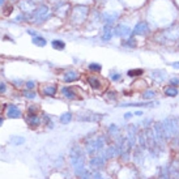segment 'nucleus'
Here are the masks:
<instances>
[{"label": "nucleus", "instance_id": "obj_1", "mask_svg": "<svg viewBox=\"0 0 179 179\" xmlns=\"http://www.w3.org/2000/svg\"><path fill=\"white\" fill-rule=\"evenodd\" d=\"M71 162L76 175H82L85 173V153L80 146H75L71 150Z\"/></svg>", "mask_w": 179, "mask_h": 179}, {"label": "nucleus", "instance_id": "obj_2", "mask_svg": "<svg viewBox=\"0 0 179 179\" xmlns=\"http://www.w3.org/2000/svg\"><path fill=\"white\" fill-rule=\"evenodd\" d=\"M179 39V25L174 24L170 28L162 30L161 33L156 34V41L160 43H169V42H177Z\"/></svg>", "mask_w": 179, "mask_h": 179}, {"label": "nucleus", "instance_id": "obj_3", "mask_svg": "<svg viewBox=\"0 0 179 179\" xmlns=\"http://www.w3.org/2000/svg\"><path fill=\"white\" fill-rule=\"evenodd\" d=\"M164 129H165V135H166L167 141H170L174 136L179 135V120L177 118H167L162 122Z\"/></svg>", "mask_w": 179, "mask_h": 179}, {"label": "nucleus", "instance_id": "obj_4", "mask_svg": "<svg viewBox=\"0 0 179 179\" xmlns=\"http://www.w3.org/2000/svg\"><path fill=\"white\" fill-rule=\"evenodd\" d=\"M152 129H153V133H154L156 141H157V144H158L160 150L164 152L165 149H166L167 139H166V135H165V129H164L162 123H154Z\"/></svg>", "mask_w": 179, "mask_h": 179}, {"label": "nucleus", "instance_id": "obj_5", "mask_svg": "<svg viewBox=\"0 0 179 179\" xmlns=\"http://www.w3.org/2000/svg\"><path fill=\"white\" fill-rule=\"evenodd\" d=\"M105 144H106V139L103 136H98V137H94L89 140L85 145V149H86V153L88 154H94V153H98L99 150H102L105 148Z\"/></svg>", "mask_w": 179, "mask_h": 179}, {"label": "nucleus", "instance_id": "obj_6", "mask_svg": "<svg viewBox=\"0 0 179 179\" xmlns=\"http://www.w3.org/2000/svg\"><path fill=\"white\" fill-rule=\"evenodd\" d=\"M30 17H32L36 22H39V21H42V20H45L49 17V8H47L46 5H41L30 15Z\"/></svg>", "mask_w": 179, "mask_h": 179}, {"label": "nucleus", "instance_id": "obj_7", "mask_svg": "<svg viewBox=\"0 0 179 179\" xmlns=\"http://www.w3.org/2000/svg\"><path fill=\"white\" fill-rule=\"evenodd\" d=\"M149 32H150V28H149V25H148V22L140 21V22L136 24V26L133 28L132 36H145V34H148Z\"/></svg>", "mask_w": 179, "mask_h": 179}, {"label": "nucleus", "instance_id": "obj_8", "mask_svg": "<svg viewBox=\"0 0 179 179\" xmlns=\"http://www.w3.org/2000/svg\"><path fill=\"white\" fill-rule=\"evenodd\" d=\"M114 36L120 38H129L132 36V30L126 25H116V28L114 29Z\"/></svg>", "mask_w": 179, "mask_h": 179}, {"label": "nucleus", "instance_id": "obj_9", "mask_svg": "<svg viewBox=\"0 0 179 179\" xmlns=\"http://www.w3.org/2000/svg\"><path fill=\"white\" fill-rule=\"evenodd\" d=\"M103 156L106 157V160H108V158H115V157L120 156V145H119V143H118L116 145L107 146L106 149H105V152H103Z\"/></svg>", "mask_w": 179, "mask_h": 179}, {"label": "nucleus", "instance_id": "obj_10", "mask_svg": "<svg viewBox=\"0 0 179 179\" xmlns=\"http://www.w3.org/2000/svg\"><path fill=\"white\" fill-rule=\"evenodd\" d=\"M105 164H106V157L105 156H95L93 158L90 160V167L93 170H99L105 166Z\"/></svg>", "mask_w": 179, "mask_h": 179}, {"label": "nucleus", "instance_id": "obj_11", "mask_svg": "<svg viewBox=\"0 0 179 179\" xmlns=\"http://www.w3.org/2000/svg\"><path fill=\"white\" fill-rule=\"evenodd\" d=\"M77 119L78 120H85V122H98V120L102 119V115L93 114V112H82V114H78Z\"/></svg>", "mask_w": 179, "mask_h": 179}, {"label": "nucleus", "instance_id": "obj_12", "mask_svg": "<svg viewBox=\"0 0 179 179\" xmlns=\"http://www.w3.org/2000/svg\"><path fill=\"white\" fill-rule=\"evenodd\" d=\"M112 36H114V32H112L111 24H106V25H105V28H103V34H102L101 39H102L103 42H108L111 39Z\"/></svg>", "mask_w": 179, "mask_h": 179}, {"label": "nucleus", "instance_id": "obj_13", "mask_svg": "<svg viewBox=\"0 0 179 179\" xmlns=\"http://www.w3.org/2000/svg\"><path fill=\"white\" fill-rule=\"evenodd\" d=\"M169 171H170V175H171L173 179H178L179 178V161L174 160L169 166Z\"/></svg>", "mask_w": 179, "mask_h": 179}, {"label": "nucleus", "instance_id": "obj_14", "mask_svg": "<svg viewBox=\"0 0 179 179\" xmlns=\"http://www.w3.org/2000/svg\"><path fill=\"white\" fill-rule=\"evenodd\" d=\"M137 141H139V146H140L143 150H145L146 149V132H145V129H141L137 132Z\"/></svg>", "mask_w": 179, "mask_h": 179}, {"label": "nucleus", "instance_id": "obj_15", "mask_svg": "<svg viewBox=\"0 0 179 179\" xmlns=\"http://www.w3.org/2000/svg\"><path fill=\"white\" fill-rule=\"evenodd\" d=\"M88 84L91 86L93 89H101L102 88V81L98 76H90L88 77Z\"/></svg>", "mask_w": 179, "mask_h": 179}, {"label": "nucleus", "instance_id": "obj_16", "mask_svg": "<svg viewBox=\"0 0 179 179\" xmlns=\"http://www.w3.org/2000/svg\"><path fill=\"white\" fill-rule=\"evenodd\" d=\"M7 115L9 118H20L21 111L19 107L15 106V105H9V106H8V110H7Z\"/></svg>", "mask_w": 179, "mask_h": 179}, {"label": "nucleus", "instance_id": "obj_17", "mask_svg": "<svg viewBox=\"0 0 179 179\" xmlns=\"http://www.w3.org/2000/svg\"><path fill=\"white\" fill-rule=\"evenodd\" d=\"M62 93H63L64 97L68 98V99H76L77 98L75 90H73L72 88H69V86H63V88H62Z\"/></svg>", "mask_w": 179, "mask_h": 179}, {"label": "nucleus", "instance_id": "obj_18", "mask_svg": "<svg viewBox=\"0 0 179 179\" xmlns=\"http://www.w3.org/2000/svg\"><path fill=\"white\" fill-rule=\"evenodd\" d=\"M78 73L76 71H68L64 73V81L65 82H72V81H76L78 80Z\"/></svg>", "mask_w": 179, "mask_h": 179}, {"label": "nucleus", "instance_id": "obj_19", "mask_svg": "<svg viewBox=\"0 0 179 179\" xmlns=\"http://www.w3.org/2000/svg\"><path fill=\"white\" fill-rule=\"evenodd\" d=\"M133 157H135V162H136V164H141L143 162V149L139 145L135 146Z\"/></svg>", "mask_w": 179, "mask_h": 179}, {"label": "nucleus", "instance_id": "obj_20", "mask_svg": "<svg viewBox=\"0 0 179 179\" xmlns=\"http://www.w3.org/2000/svg\"><path fill=\"white\" fill-rule=\"evenodd\" d=\"M122 46H124V47H131V49H133V47H136L137 46V42H136V39H135V37H129L127 39H124L123 42H122Z\"/></svg>", "mask_w": 179, "mask_h": 179}, {"label": "nucleus", "instance_id": "obj_21", "mask_svg": "<svg viewBox=\"0 0 179 179\" xmlns=\"http://www.w3.org/2000/svg\"><path fill=\"white\" fill-rule=\"evenodd\" d=\"M165 94L167 95V97H175V95H178V89H177V86H173V85H169L165 88Z\"/></svg>", "mask_w": 179, "mask_h": 179}, {"label": "nucleus", "instance_id": "obj_22", "mask_svg": "<svg viewBox=\"0 0 179 179\" xmlns=\"http://www.w3.org/2000/svg\"><path fill=\"white\" fill-rule=\"evenodd\" d=\"M42 91H43V94L52 97V95L56 94V86L55 85H47V86H45V88H42Z\"/></svg>", "mask_w": 179, "mask_h": 179}, {"label": "nucleus", "instance_id": "obj_23", "mask_svg": "<svg viewBox=\"0 0 179 179\" xmlns=\"http://www.w3.org/2000/svg\"><path fill=\"white\" fill-rule=\"evenodd\" d=\"M28 123L30 126H34V127H37V126L41 124V119L37 116V114H29V118H28Z\"/></svg>", "mask_w": 179, "mask_h": 179}, {"label": "nucleus", "instance_id": "obj_24", "mask_svg": "<svg viewBox=\"0 0 179 179\" xmlns=\"http://www.w3.org/2000/svg\"><path fill=\"white\" fill-rule=\"evenodd\" d=\"M33 43L36 46H39V47H43V46H46V43H47V41L45 38H42V37H33Z\"/></svg>", "mask_w": 179, "mask_h": 179}, {"label": "nucleus", "instance_id": "obj_25", "mask_svg": "<svg viewBox=\"0 0 179 179\" xmlns=\"http://www.w3.org/2000/svg\"><path fill=\"white\" fill-rule=\"evenodd\" d=\"M51 45L56 50H64V47H65V43L63 41H59V39H54V41L51 42Z\"/></svg>", "mask_w": 179, "mask_h": 179}, {"label": "nucleus", "instance_id": "obj_26", "mask_svg": "<svg viewBox=\"0 0 179 179\" xmlns=\"http://www.w3.org/2000/svg\"><path fill=\"white\" fill-rule=\"evenodd\" d=\"M156 97V91L152 90V89H148L143 93V98L144 99H153Z\"/></svg>", "mask_w": 179, "mask_h": 179}, {"label": "nucleus", "instance_id": "obj_27", "mask_svg": "<svg viewBox=\"0 0 179 179\" xmlns=\"http://www.w3.org/2000/svg\"><path fill=\"white\" fill-rule=\"evenodd\" d=\"M71 120H72V114H71V112H64V114L60 116V122H62V123H64V124L69 123Z\"/></svg>", "mask_w": 179, "mask_h": 179}, {"label": "nucleus", "instance_id": "obj_28", "mask_svg": "<svg viewBox=\"0 0 179 179\" xmlns=\"http://www.w3.org/2000/svg\"><path fill=\"white\" fill-rule=\"evenodd\" d=\"M160 179H171V175H170V171H169V167H165V169L161 170Z\"/></svg>", "mask_w": 179, "mask_h": 179}, {"label": "nucleus", "instance_id": "obj_29", "mask_svg": "<svg viewBox=\"0 0 179 179\" xmlns=\"http://www.w3.org/2000/svg\"><path fill=\"white\" fill-rule=\"evenodd\" d=\"M144 73L143 69H129V71L127 72V75L131 76V77H136V76H141Z\"/></svg>", "mask_w": 179, "mask_h": 179}, {"label": "nucleus", "instance_id": "obj_30", "mask_svg": "<svg viewBox=\"0 0 179 179\" xmlns=\"http://www.w3.org/2000/svg\"><path fill=\"white\" fill-rule=\"evenodd\" d=\"M118 131H119V129H118V127H116L115 124H111L110 127H108V132H110L111 135H114V137L119 136V135H118Z\"/></svg>", "mask_w": 179, "mask_h": 179}, {"label": "nucleus", "instance_id": "obj_31", "mask_svg": "<svg viewBox=\"0 0 179 179\" xmlns=\"http://www.w3.org/2000/svg\"><path fill=\"white\" fill-rule=\"evenodd\" d=\"M89 69H90V71H95V72H101L102 67H101V64H94V63H91V64H89Z\"/></svg>", "mask_w": 179, "mask_h": 179}, {"label": "nucleus", "instance_id": "obj_32", "mask_svg": "<svg viewBox=\"0 0 179 179\" xmlns=\"http://www.w3.org/2000/svg\"><path fill=\"white\" fill-rule=\"evenodd\" d=\"M22 94L25 95L26 98H29V99H34V98H36V93H34V91H30V90H25Z\"/></svg>", "mask_w": 179, "mask_h": 179}, {"label": "nucleus", "instance_id": "obj_33", "mask_svg": "<svg viewBox=\"0 0 179 179\" xmlns=\"http://www.w3.org/2000/svg\"><path fill=\"white\" fill-rule=\"evenodd\" d=\"M170 84H171L173 86H178L179 85V78L178 77H174V78H170Z\"/></svg>", "mask_w": 179, "mask_h": 179}, {"label": "nucleus", "instance_id": "obj_34", "mask_svg": "<svg viewBox=\"0 0 179 179\" xmlns=\"http://www.w3.org/2000/svg\"><path fill=\"white\" fill-rule=\"evenodd\" d=\"M34 86H36V82H34V81H28V82H26V88H28V89H33Z\"/></svg>", "mask_w": 179, "mask_h": 179}, {"label": "nucleus", "instance_id": "obj_35", "mask_svg": "<svg viewBox=\"0 0 179 179\" xmlns=\"http://www.w3.org/2000/svg\"><path fill=\"white\" fill-rule=\"evenodd\" d=\"M111 78H112L114 81H118V80H120V75H119V73H112V75H111Z\"/></svg>", "mask_w": 179, "mask_h": 179}, {"label": "nucleus", "instance_id": "obj_36", "mask_svg": "<svg viewBox=\"0 0 179 179\" xmlns=\"http://www.w3.org/2000/svg\"><path fill=\"white\" fill-rule=\"evenodd\" d=\"M93 179H105V178L101 175V173L95 171V173H94V177H93Z\"/></svg>", "mask_w": 179, "mask_h": 179}, {"label": "nucleus", "instance_id": "obj_37", "mask_svg": "<svg viewBox=\"0 0 179 179\" xmlns=\"http://www.w3.org/2000/svg\"><path fill=\"white\" fill-rule=\"evenodd\" d=\"M5 89H7L5 84H4V82H0V93H4V91H5Z\"/></svg>", "mask_w": 179, "mask_h": 179}, {"label": "nucleus", "instance_id": "obj_38", "mask_svg": "<svg viewBox=\"0 0 179 179\" xmlns=\"http://www.w3.org/2000/svg\"><path fill=\"white\" fill-rule=\"evenodd\" d=\"M80 177H81V179H90V178H89V174L86 173V171L82 174V175H80Z\"/></svg>", "mask_w": 179, "mask_h": 179}, {"label": "nucleus", "instance_id": "obj_39", "mask_svg": "<svg viewBox=\"0 0 179 179\" xmlns=\"http://www.w3.org/2000/svg\"><path fill=\"white\" fill-rule=\"evenodd\" d=\"M132 112H126V114H124V118H126V119H129V118H132Z\"/></svg>", "mask_w": 179, "mask_h": 179}, {"label": "nucleus", "instance_id": "obj_40", "mask_svg": "<svg viewBox=\"0 0 179 179\" xmlns=\"http://www.w3.org/2000/svg\"><path fill=\"white\" fill-rule=\"evenodd\" d=\"M28 33L30 34V36H34V37H37V34H36V32H33V30H28Z\"/></svg>", "mask_w": 179, "mask_h": 179}, {"label": "nucleus", "instance_id": "obj_41", "mask_svg": "<svg viewBox=\"0 0 179 179\" xmlns=\"http://www.w3.org/2000/svg\"><path fill=\"white\" fill-rule=\"evenodd\" d=\"M115 93L114 91H110V93H108V98H115V95H114Z\"/></svg>", "mask_w": 179, "mask_h": 179}, {"label": "nucleus", "instance_id": "obj_42", "mask_svg": "<svg viewBox=\"0 0 179 179\" xmlns=\"http://www.w3.org/2000/svg\"><path fill=\"white\" fill-rule=\"evenodd\" d=\"M171 67H173V68H177V69H178V68H179V63H173V64H171Z\"/></svg>", "mask_w": 179, "mask_h": 179}, {"label": "nucleus", "instance_id": "obj_43", "mask_svg": "<svg viewBox=\"0 0 179 179\" xmlns=\"http://www.w3.org/2000/svg\"><path fill=\"white\" fill-rule=\"evenodd\" d=\"M133 115H137V116H141L143 115V112L141 111H136V112H135V114Z\"/></svg>", "mask_w": 179, "mask_h": 179}, {"label": "nucleus", "instance_id": "obj_44", "mask_svg": "<svg viewBox=\"0 0 179 179\" xmlns=\"http://www.w3.org/2000/svg\"><path fill=\"white\" fill-rule=\"evenodd\" d=\"M3 124V119H2V118H0V126H2Z\"/></svg>", "mask_w": 179, "mask_h": 179}]
</instances>
